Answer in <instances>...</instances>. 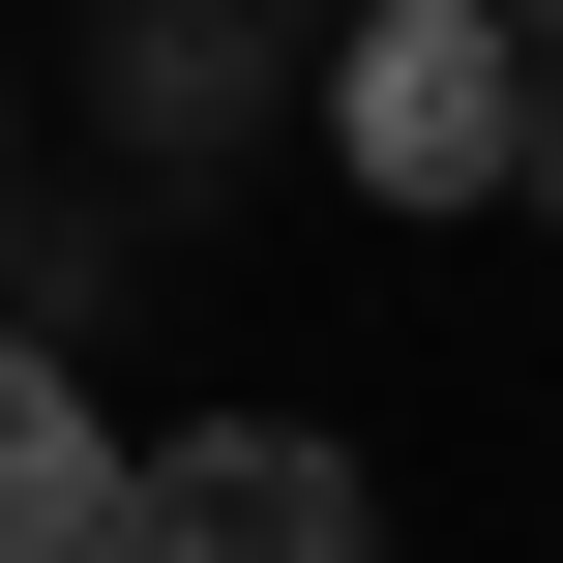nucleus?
Masks as SVG:
<instances>
[{
    "mask_svg": "<svg viewBox=\"0 0 563 563\" xmlns=\"http://www.w3.org/2000/svg\"><path fill=\"white\" fill-rule=\"evenodd\" d=\"M89 534H119V416L0 327V563H89Z\"/></svg>",
    "mask_w": 563,
    "mask_h": 563,
    "instance_id": "7ed1b4c3",
    "label": "nucleus"
},
{
    "mask_svg": "<svg viewBox=\"0 0 563 563\" xmlns=\"http://www.w3.org/2000/svg\"><path fill=\"white\" fill-rule=\"evenodd\" d=\"M89 563H386V475L327 416H178V445H119V534Z\"/></svg>",
    "mask_w": 563,
    "mask_h": 563,
    "instance_id": "f03ea898",
    "label": "nucleus"
},
{
    "mask_svg": "<svg viewBox=\"0 0 563 563\" xmlns=\"http://www.w3.org/2000/svg\"><path fill=\"white\" fill-rule=\"evenodd\" d=\"M327 148L386 208H534V30L505 0H356L327 30Z\"/></svg>",
    "mask_w": 563,
    "mask_h": 563,
    "instance_id": "f257e3e1",
    "label": "nucleus"
},
{
    "mask_svg": "<svg viewBox=\"0 0 563 563\" xmlns=\"http://www.w3.org/2000/svg\"><path fill=\"white\" fill-rule=\"evenodd\" d=\"M327 30H356V0H327Z\"/></svg>",
    "mask_w": 563,
    "mask_h": 563,
    "instance_id": "423d86ee",
    "label": "nucleus"
},
{
    "mask_svg": "<svg viewBox=\"0 0 563 563\" xmlns=\"http://www.w3.org/2000/svg\"><path fill=\"white\" fill-rule=\"evenodd\" d=\"M505 30H534V59H563V0H505Z\"/></svg>",
    "mask_w": 563,
    "mask_h": 563,
    "instance_id": "39448f33",
    "label": "nucleus"
},
{
    "mask_svg": "<svg viewBox=\"0 0 563 563\" xmlns=\"http://www.w3.org/2000/svg\"><path fill=\"white\" fill-rule=\"evenodd\" d=\"M534 208H563V59H534Z\"/></svg>",
    "mask_w": 563,
    "mask_h": 563,
    "instance_id": "20e7f679",
    "label": "nucleus"
}]
</instances>
